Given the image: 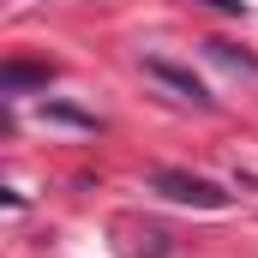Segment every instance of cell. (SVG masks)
<instances>
[{"mask_svg": "<svg viewBox=\"0 0 258 258\" xmlns=\"http://www.w3.org/2000/svg\"><path fill=\"white\" fill-rule=\"evenodd\" d=\"M216 12H246V0H210Z\"/></svg>", "mask_w": 258, "mask_h": 258, "instance_id": "7", "label": "cell"}, {"mask_svg": "<svg viewBox=\"0 0 258 258\" xmlns=\"http://www.w3.org/2000/svg\"><path fill=\"white\" fill-rule=\"evenodd\" d=\"M132 258H168L174 252V234H168V228H150V222H144V228H138V234H132V246H126Z\"/></svg>", "mask_w": 258, "mask_h": 258, "instance_id": "4", "label": "cell"}, {"mask_svg": "<svg viewBox=\"0 0 258 258\" xmlns=\"http://www.w3.org/2000/svg\"><path fill=\"white\" fill-rule=\"evenodd\" d=\"M144 78H156L162 90H174L180 102H192V108H204V114L216 108V96L204 90V78H192L186 66H174V60H144Z\"/></svg>", "mask_w": 258, "mask_h": 258, "instance_id": "2", "label": "cell"}, {"mask_svg": "<svg viewBox=\"0 0 258 258\" xmlns=\"http://www.w3.org/2000/svg\"><path fill=\"white\" fill-rule=\"evenodd\" d=\"M42 114H54V120H66V126H96V120H90V114H78V108H66V102H48V108H42Z\"/></svg>", "mask_w": 258, "mask_h": 258, "instance_id": "5", "label": "cell"}, {"mask_svg": "<svg viewBox=\"0 0 258 258\" xmlns=\"http://www.w3.org/2000/svg\"><path fill=\"white\" fill-rule=\"evenodd\" d=\"M204 48H210L216 60H228V66H252L246 54H240V48H234V42H204Z\"/></svg>", "mask_w": 258, "mask_h": 258, "instance_id": "6", "label": "cell"}, {"mask_svg": "<svg viewBox=\"0 0 258 258\" xmlns=\"http://www.w3.org/2000/svg\"><path fill=\"white\" fill-rule=\"evenodd\" d=\"M150 192L174 198V204H192V210H228V192L216 180H204V174H186V168H156Z\"/></svg>", "mask_w": 258, "mask_h": 258, "instance_id": "1", "label": "cell"}, {"mask_svg": "<svg viewBox=\"0 0 258 258\" xmlns=\"http://www.w3.org/2000/svg\"><path fill=\"white\" fill-rule=\"evenodd\" d=\"M48 78H54V66H36V60H6L0 66V90H6V96H18V90H48Z\"/></svg>", "mask_w": 258, "mask_h": 258, "instance_id": "3", "label": "cell"}]
</instances>
